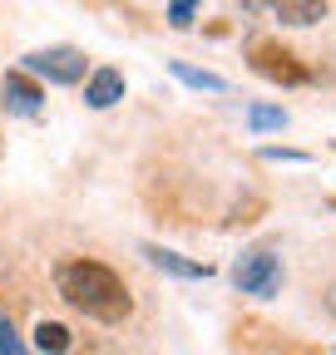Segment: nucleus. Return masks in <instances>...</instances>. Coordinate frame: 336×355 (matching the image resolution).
<instances>
[{
  "instance_id": "1",
  "label": "nucleus",
  "mask_w": 336,
  "mask_h": 355,
  "mask_svg": "<svg viewBox=\"0 0 336 355\" xmlns=\"http://www.w3.org/2000/svg\"><path fill=\"white\" fill-rule=\"evenodd\" d=\"M55 291L79 311V316H90V321H99V326H119V321L134 311V296H129V286H124V277L114 272V266L94 261V257L60 261Z\"/></svg>"
},
{
  "instance_id": "2",
  "label": "nucleus",
  "mask_w": 336,
  "mask_h": 355,
  "mask_svg": "<svg viewBox=\"0 0 336 355\" xmlns=\"http://www.w3.org/2000/svg\"><path fill=\"white\" fill-rule=\"evenodd\" d=\"M20 69L30 79H45V84H79L84 74H90L84 50H74V44H45V50H30L20 60Z\"/></svg>"
},
{
  "instance_id": "3",
  "label": "nucleus",
  "mask_w": 336,
  "mask_h": 355,
  "mask_svg": "<svg viewBox=\"0 0 336 355\" xmlns=\"http://www.w3.org/2000/svg\"><path fill=\"white\" fill-rule=\"evenodd\" d=\"M233 282H237L242 296L272 301V296L282 291V261H277L272 252H247V257H237V266H233Z\"/></svg>"
},
{
  "instance_id": "4",
  "label": "nucleus",
  "mask_w": 336,
  "mask_h": 355,
  "mask_svg": "<svg viewBox=\"0 0 336 355\" xmlns=\"http://www.w3.org/2000/svg\"><path fill=\"white\" fill-rule=\"evenodd\" d=\"M252 69L262 79H272V84H307L312 79V69L292 50H282V44H258V50H252Z\"/></svg>"
},
{
  "instance_id": "5",
  "label": "nucleus",
  "mask_w": 336,
  "mask_h": 355,
  "mask_svg": "<svg viewBox=\"0 0 336 355\" xmlns=\"http://www.w3.org/2000/svg\"><path fill=\"white\" fill-rule=\"evenodd\" d=\"M0 109L15 114V119H35L40 109H45V89H40L25 69H10L6 79H0Z\"/></svg>"
},
{
  "instance_id": "6",
  "label": "nucleus",
  "mask_w": 336,
  "mask_h": 355,
  "mask_svg": "<svg viewBox=\"0 0 336 355\" xmlns=\"http://www.w3.org/2000/svg\"><path fill=\"white\" fill-rule=\"evenodd\" d=\"M124 99V74L119 69H94V74H84V104L90 109H114Z\"/></svg>"
},
{
  "instance_id": "7",
  "label": "nucleus",
  "mask_w": 336,
  "mask_h": 355,
  "mask_svg": "<svg viewBox=\"0 0 336 355\" xmlns=\"http://www.w3.org/2000/svg\"><path fill=\"white\" fill-rule=\"evenodd\" d=\"M267 6L287 30H312L326 20V0H267Z\"/></svg>"
},
{
  "instance_id": "8",
  "label": "nucleus",
  "mask_w": 336,
  "mask_h": 355,
  "mask_svg": "<svg viewBox=\"0 0 336 355\" xmlns=\"http://www.w3.org/2000/svg\"><path fill=\"white\" fill-rule=\"evenodd\" d=\"M144 257L158 266V272H168V277H183V282L208 277V266H203V261H188V257H178V252H163V247H144Z\"/></svg>"
},
{
  "instance_id": "9",
  "label": "nucleus",
  "mask_w": 336,
  "mask_h": 355,
  "mask_svg": "<svg viewBox=\"0 0 336 355\" xmlns=\"http://www.w3.org/2000/svg\"><path fill=\"white\" fill-rule=\"evenodd\" d=\"M35 350H40V355H69V350H74L69 326H60V321H40V326H35Z\"/></svg>"
},
{
  "instance_id": "10",
  "label": "nucleus",
  "mask_w": 336,
  "mask_h": 355,
  "mask_svg": "<svg viewBox=\"0 0 336 355\" xmlns=\"http://www.w3.org/2000/svg\"><path fill=\"white\" fill-rule=\"evenodd\" d=\"M174 74H178L183 84H193V89H208V94H223V89H228V79L208 74V69H193V64H174Z\"/></svg>"
},
{
  "instance_id": "11",
  "label": "nucleus",
  "mask_w": 336,
  "mask_h": 355,
  "mask_svg": "<svg viewBox=\"0 0 336 355\" xmlns=\"http://www.w3.org/2000/svg\"><path fill=\"white\" fill-rule=\"evenodd\" d=\"M247 123L252 128H287V109H272V104H258V109H247Z\"/></svg>"
},
{
  "instance_id": "12",
  "label": "nucleus",
  "mask_w": 336,
  "mask_h": 355,
  "mask_svg": "<svg viewBox=\"0 0 336 355\" xmlns=\"http://www.w3.org/2000/svg\"><path fill=\"white\" fill-rule=\"evenodd\" d=\"M198 6H203V0H168V25H174V30H188L193 15H198Z\"/></svg>"
},
{
  "instance_id": "13",
  "label": "nucleus",
  "mask_w": 336,
  "mask_h": 355,
  "mask_svg": "<svg viewBox=\"0 0 336 355\" xmlns=\"http://www.w3.org/2000/svg\"><path fill=\"white\" fill-rule=\"evenodd\" d=\"M0 355H30V350L20 345V336L10 331V321H0Z\"/></svg>"
},
{
  "instance_id": "14",
  "label": "nucleus",
  "mask_w": 336,
  "mask_h": 355,
  "mask_svg": "<svg viewBox=\"0 0 336 355\" xmlns=\"http://www.w3.org/2000/svg\"><path fill=\"white\" fill-rule=\"evenodd\" d=\"M74 355H119V350H114V345H104V340H90L84 350H74Z\"/></svg>"
}]
</instances>
